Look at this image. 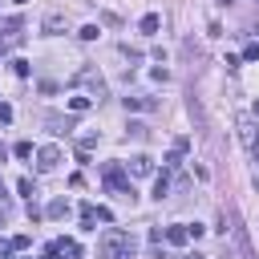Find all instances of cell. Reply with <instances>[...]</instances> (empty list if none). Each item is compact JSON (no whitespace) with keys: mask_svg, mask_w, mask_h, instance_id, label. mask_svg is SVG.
I'll return each instance as SVG.
<instances>
[{"mask_svg":"<svg viewBox=\"0 0 259 259\" xmlns=\"http://www.w3.org/2000/svg\"><path fill=\"white\" fill-rule=\"evenodd\" d=\"M134 251H138V239L130 231H121V227H109L101 235V243H97L101 259H134Z\"/></svg>","mask_w":259,"mask_h":259,"instance_id":"6da1fadb","label":"cell"},{"mask_svg":"<svg viewBox=\"0 0 259 259\" xmlns=\"http://www.w3.org/2000/svg\"><path fill=\"white\" fill-rule=\"evenodd\" d=\"M166 194H170V178H166V170H162V174H158V178H154V198H158V202H162V198H166Z\"/></svg>","mask_w":259,"mask_h":259,"instance_id":"5bb4252c","label":"cell"},{"mask_svg":"<svg viewBox=\"0 0 259 259\" xmlns=\"http://www.w3.org/2000/svg\"><path fill=\"white\" fill-rule=\"evenodd\" d=\"M12 154H16V158H32V142H16Z\"/></svg>","mask_w":259,"mask_h":259,"instance_id":"ffe728a7","label":"cell"},{"mask_svg":"<svg viewBox=\"0 0 259 259\" xmlns=\"http://www.w3.org/2000/svg\"><path fill=\"white\" fill-rule=\"evenodd\" d=\"M223 231H231V239H235V247H239V255H243V259H255V247H251L247 227H243V219H239V210H235V206H223Z\"/></svg>","mask_w":259,"mask_h":259,"instance_id":"7a4b0ae2","label":"cell"},{"mask_svg":"<svg viewBox=\"0 0 259 259\" xmlns=\"http://www.w3.org/2000/svg\"><path fill=\"white\" fill-rule=\"evenodd\" d=\"M130 174H134V178H146V174H154V158H146V154L130 158Z\"/></svg>","mask_w":259,"mask_h":259,"instance_id":"ba28073f","label":"cell"},{"mask_svg":"<svg viewBox=\"0 0 259 259\" xmlns=\"http://www.w3.org/2000/svg\"><path fill=\"white\" fill-rule=\"evenodd\" d=\"M162 239H166L170 247H182V243L190 239V231H186V223H174V227H166V231H162Z\"/></svg>","mask_w":259,"mask_h":259,"instance_id":"52a82bcc","label":"cell"},{"mask_svg":"<svg viewBox=\"0 0 259 259\" xmlns=\"http://www.w3.org/2000/svg\"><path fill=\"white\" fill-rule=\"evenodd\" d=\"M16 190H20L24 198H32V194H36V182H32V178H20V182H16Z\"/></svg>","mask_w":259,"mask_h":259,"instance_id":"ac0fdd59","label":"cell"},{"mask_svg":"<svg viewBox=\"0 0 259 259\" xmlns=\"http://www.w3.org/2000/svg\"><path fill=\"white\" fill-rule=\"evenodd\" d=\"M235 125H239V138H243V142L251 146V142H255V125H251V117H239Z\"/></svg>","mask_w":259,"mask_h":259,"instance_id":"4fadbf2b","label":"cell"},{"mask_svg":"<svg viewBox=\"0 0 259 259\" xmlns=\"http://www.w3.org/2000/svg\"><path fill=\"white\" fill-rule=\"evenodd\" d=\"M105 190H117L121 198H130V202H134V182L125 178V170H121V166H105Z\"/></svg>","mask_w":259,"mask_h":259,"instance_id":"277c9868","label":"cell"},{"mask_svg":"<svg viewBox=\"0 0 259 259\" xmlns=\"http://www.w3.org/2000/svg\"><path fill=\"white\" fill-rule=\"evenodd\" d=\"M57 166H61V146H40V150H36V170L49 174V170H57Z\"/></svg>","mask_w":259,"mask_h":259,"instance_id":"8992f818","label":"cell"},{"mask_svg":"<svg viewBox=\"0 0 259 259\" xmlns=\"http://www.w3.org/2000/svg\"><path fill=\"white\" fill-rule=\"evenodd\" d=\"M40 32H45V36H65V32H69V16H65V12H49V16L40 20Z\"/></svg>","mask_w":259,"mask_h":259,"instance_id":"5b68a950","label":"cell"},{"mask_svg":"<svg viewBox=\"0 0 259 259\" xmlns=\"http://www.w3.org/2000/svg\"><path fill=\"white\" fill-rule=\"evenodd\" d=\"M77 36H81V40H97V36H101V28H97V24H81V28H77Z\"/></svg>","mask_w":259,"mask_h":259,"instance_id":"2e32d148","label":"cell"},{"mask_svg":"<svg viewBox=\"0 0 259 259\" xmlns=\"http://www.w3.org/2000/svg\"><path fill=\"white\" fill-rule=\"evenodd\" d=\"M4 158H8V146H4V142H0V162H4Z\"/></svg>","mask_w":259,"mask_h":259,"instance_id":"484cf974","label":"cell"},{"mask_svg":"<svg viewBox=\"0 0 259 259\" xmlns=\"http://www.w3.org/2000/svg\"><path fill=\"white\" fill-rule=\"evenodd\" d=\"M28 243H32V239H28V235H12V243H8V247H12V251H24V247H28Z\"/></svg>","mask_w":259,"mask_h":259,"instance_id":"7402d4cb","label":"cell"},{"mask_svg":"<svg viewBox=\"0 0 259 259\" xmlns=\"http://www.w3.org/2000/svg\"><path fill=\"white\" fill-rule=\"evenodd\" d=\"M45 259H57V255H45Z\"/></svg>","mask_w":259,"mask_h":259,"instance_id":"83f0119b","label":"cell"},{"mask_svg":"<svg viewBox=\"0 0 259 259\" xmlns=\"http://www.w3.org/2000/svg\"><path fill=\"white\" fill-rule=\"evenodd\" d=\"M12 4H28V0H12Z\"/></svg>","mask_w":259,"mask_h":259,"instance_id":"4316f807","label":"cell"},{"mask_svg":"<svg viewBox=\"0 0 259 259\" xmlns=\"http://www.w3.org/2000/svg\"><path fill=\"white\" fill-rule=\"evenodd\" d=\"M138 28H142V32H146V36H154V32H158V28H162V16H158V12H146V16H142V20H138Z\"/></svg>","mask_w":259,"mask_h":259,"instance_id":"9c48e42d","label":"cell"},{"mask_svg":"<svg viewBox=\"0 0 259 259\" xmlns=\"http://www.w3.org/2000/svg\"><path fill=\"white\" fill-rule=\"evenodd\" d=\"M121 101H125V109H154V105H158L154 97H142V93H134V97H121Z\"/></svg>","mask_w":259,"mask_h":259,"instance_id":"30bf717a","label":"cell"},{"mask_svg":"<svg viewBox=\"0 0 259 259\" xmlns=\"http://www.w3.org/2000/svg\"><path fill=\"white\" fill-rule=\"evenodd\" d=\"M93 146H97V134H85V138H81V142H77V150H81V154H89V150H93Z\"/></svg>","mask_w":259,"mask_h":259,"instance_id":"d6986e66","label":"cell"},{"mask_svg":"<svg viewBox=\"0 0 259 259\" xmlns=\"http://www.w3.org/2000/svg\"><path fill=\"white\" fill-rule=\"evenodd\" d=\"M89 105H93V97H89V93H77V97H69V113H85Z\"/></svg>","mask_w":259,"mask_h":259,"instance_id":"7c38bea8","label":"cell"},{"mask_svg":"<svg viewBox=\"0 0 259 259\" xmlns=\"http://www.w3.org/2000/svg\"><path fill=\"white\" fill-rule=\"evenodd\" d=\"M73 81H77V85H85L93 101H105V97H109V93H105V81H101V73H97L93 65H85V69H77V77H73Z\"/></svg>","mask_w":259,"mask_h":259,"instance_id":"3957f363","label":"cell"},{"mask_svg":"<svg viewBox=\"0 0 259 259\" xmlns=\"http://www.w3.org/2000/svg\"><path fill=\"white\" fill-rule=\"evenodd\" d=\"M40 219H45V210H40L36 202H28V223H40Z\"/></svg>","mask_w":259,"mask_h":259,"instance_id":"603a6c76","label":"cell"},{"mask_svg":"<svg viewBox=\"0 0 259 259\" xmlns=\"http://www.w3.org/2000/svg\"><path fill=\"white\" fill-rule=\"evenodd\" d=\"M178 166H182V150L170 146V154H166V170H178Z\"/></svg>","mask_w":259,"mask_h":259,"instance_id":"e0dca14e","label":"cell"},{"mask_svg":"<svg viewBox=\"0 0 259 259\" xmlns=\"http://www.w3.org/2000/svg\"><path fill=\"white\" fill-rule=\"evenodd\" d=\"M45 125H53V134H69V130H73V117H57V113H49Z\"/></svg>","mask_w":259,"mask_h":259,"instance_id":"8fae6325","label":"cell"},{"mask_svg":"<svg viewBox=\"0 0 259 259\" xmlns=\"http://www.w3.org/2000/svg\"><path fill=\"white\" fill-rule=\"evenodd\" d=\"M243 61H259V45H247L243 49Z\"/></svg>","mask_w":259,"mask_h":259,"instance_id":"cb8c5ba5","label":"cell"},{"mask_svg":"<svg viewBox=\"0 0 259 259\" xmlns=\"http://www.w3.org/2000/svg\"><path fill=\"white\" fill-rule=\"evenodd\" d=\"M45 214H49V219H65V214H69V202H65V198H53Z\"/></svg>","mask_w":259,"mask_h":259,"instance_id":"9a60e30c","label":"cell"},{"mask_svg":"<svg viewBox=\"0 0 259 259\" xmlns=\"http://www.w3.org/2000/svg\"><path fill=\"white\" fill-rule=\"evenodd\" d=\"M0 121H12V109L8 105H0Z\"/></svg>","mask_w":259,"mask_h":259,"instance_id":"d4e9b609","label":"cell"},{"mask_svg":"<svg viewBox=\"0 0 259 259\" xmlns=\"http://www.w3.org/2000/svg\"><path fill=\"white\" fill-rule=\"evenodd\" d=\"M12 73H16V77H28V61L16 57V61H12Z\"/></svg>","mask_w":259,"mask_h":259,"instance_id":"44dd1931","label":"cell"}]
</instances>
